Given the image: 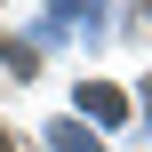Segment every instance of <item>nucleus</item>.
<instances>
[{
  "label": "nucleus",
  "mask_w": 152,
  "mask_h": 152,
  "mask_svg": "<svg viewBox=\"0 0 152 152\" xmlns=\"http://www.w3.org/2000/svg\"><path fill=\"white\" fill-rule=\"evenodd\" d=\"M80 112H88V120H120V112H128V96H120L112 80H80Z\"/></svg>",
  "instance_id": "1"
},
{
  "label": "nucleus",
  "mask_w": 152,
  "mask_h": 152,
  "mask_svg": "<svg viewBox=\"0 0 152 152\" xmlns=\"http://www.w3.org/2000/svg\"><path fill=\"white\" fill-rule=\"evenodd\" d=\"M0 152H16V144H8V136H0Z\"/></svg>",
  "instance_id": "2"
}]
</instances>
